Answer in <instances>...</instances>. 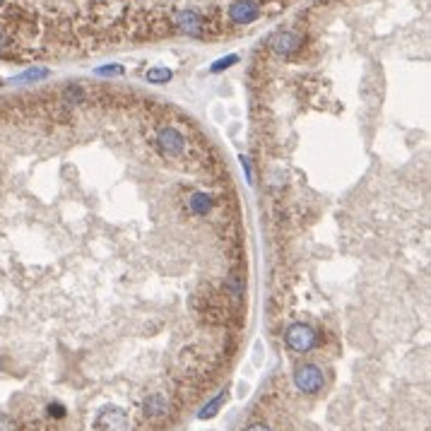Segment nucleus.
Masks as SVG:
<instances>
[{
	"label": "nucleus",
	"mask_w": 431,
	"mask_h": 431,
	"mask_svg": "<svg viewBox=\"0 0 431 431\" xmlns=\"http://www.w3.org/2000/svg\"><path fill=\"white\" fill-rule=\"evenodd\" d=\"M226 150L111 83L0 99V374L17 431H171L241 354L255 241Z\"/></svg>",
	"instance_id": "obj_1"
}]
</instances>
